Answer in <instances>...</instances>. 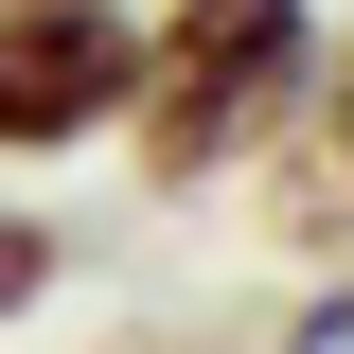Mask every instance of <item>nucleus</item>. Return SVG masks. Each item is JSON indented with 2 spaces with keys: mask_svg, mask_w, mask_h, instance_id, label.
<instances>
[{
  "mask_svg": "<svg viewBox=\"0 0 354 354\" xmlns=\"http://www.w3.org/2000/svg\"><path fill=\"white\" fill-rule=\"evenodd\" d=\"M319 0H142V88H124V160L160 195L266 160V124L319 88Z\"/></svg>",
  "mask_w": 354,
  "mask_h": 354,
  "instance_id": "nucleus-1",
  "label": "nucleus"
},
{
  "mask_svg": "<svg viewBox=\"0 0 354 354\" xmlns=\"http://www.w3.org/2000/svg\"><path fill=\"white\" fill-rule=\"evenodd\" d=\"M142 88V0H0V160L124 142Z\"/></svg>",
  "mask_w": 354,
  "mask_h": 354,
  "instance_id": "nucleus-2",
  "label": "nucleus"
},
{
  "mask_svg": "<svg viewBox=\"0 0 354 354\" xmlns=\"http://www.w3.org/2000/svg\"><path fill=\"white\" fill-rule=\"evenodd\" d=\"M266 230L283 248H354V53H319V88L266 124Z\"/></svg>",
  "mask_w": 354,
  "mask_h": 354,
  "instance_id": "nucleus-3",
  "label": "nucleus"
},
{
  "mask_svg": "<svg viewBox=\"0 0 354 354\" xmlns=\"http://www.w3.org/2000/svg\"><path fill=\"white\" fill-rule=\"evenodd\" d=\"M53 266H71V248H53L36 213H0V319H36V301H53Z\"/></svg>",
  "mask_w": 354,
  "mask_h": 354,
  "instance_id": "nucleus-4",
  "label": "nucleus"
},
{
  "mask_svg": "<svg viewBox=\"0 0 354 354\" xmlns=\"http://www.w3.org/2000/svg\"><path fill=\"white\" fill-rule=\"evenodd\" d=\"M266 354H354V266H337V283H319V301L283 319V337H266Z\"/></svg>",
  "mask_w": 354,
  "mask_h": 354,
  "instance_id": "nucleus-5",
  "label": "nucleus"
}]
</instances>
